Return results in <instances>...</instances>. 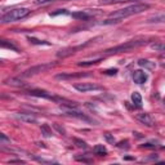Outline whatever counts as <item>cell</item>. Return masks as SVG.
<instances>
[{
	"mask_svg": "<svg viewBox=\"0 0 165 165\" xmlns=\"http://www.w3.org/2000/svg\"><path fill=\"white\" fill-rule=\"evenodd\" d=\"M148 8H150L148 4H133V5H130V7L119 9V11L111 13L108 18L117 20L119 22H120V21L124 20V18L130 17V16H133V14H138V13H142L143 11H146V9H148Z\"/></svg>",
	"mask_w": 165,
	"mask_h": 165,
	"instance_id": "6da1fadb",
	"label": "cell"
},
{
	"mask_svg": "<svg viewBox=\"0 0 165 165\" xmlns=\"http://www.w3.org/2000/svg\"><path fill=\"white\" fill-rule=\"evenodd\" d=\"M30 14V11L27 8H16L9 11L2 17L3 22H14V21H20L22 18H25Z\"/></svg>",
	"mask_w": 165,
	"mask_h": 165,
	"instance_id": "7a4b0ae2",
	"label": "cell"
},
{
	"mask_svg": "<svg viewBox=\"0 0 165 165\" xmlns=\"http://www.w3.org/2000/svg\"><path fill=\"white\" fill-rule=\"evenodd\" d=\"M145 43H146L145 40H132L125 44H121V45H117V47H114L111 49H107V50H104V52H106V54H116L120 52H126V50L134 49L137 47H141V45H143Z\"/></svg>",
	"mask_w": 165,
	"mask_h": 165,
	"instance_id": "3957f363",
	"label": "cell"
},
{
	"mask_svg": "<svg viewBox=\"0 0 165 165\" xmlns=\"http://www.w3.org/2000/svg\"><path fill=\"white\" fill-rule=\"evenodd\" d=\"M74 88L76 90L81 92V93H86V92H92V90H101V86L95 85V84H90V82H80V84H75Z\"/></svg>",
	"mask_w": 165,
	"mask_h": 165,
	"instance_id": "277c9868",
	"label": "cell"
},
{
	"mask_svg": "<svg viewBox=\"0 0 165 165\" xmlns=\"http://www.w3.org/2000/svg\"><path fill=\"white\" fill-rule=\"evenodd\" d=\"M63 112L68 116H72V117H76V119H80V120H84V121H92L89 117H86L84 114H81L80 111H76L75 108H70V107H62Z\"/></svg>",
	"mask_w": 165,
	"mask_h": 165,
	"instance_id": "5b68a950",
	"label": "cell"
},
{
	"mask_svg": "<svg viewBox=\"0 0 165 165\" xmlns=\"http://www.w3.org/2000/svg\"><path fill=\"white\" fill-rule=\"evenodd\" d=\"M49 67H52V65H39V66H35V67H31L29 70H26L22 76L23 77H29L31 75H35V74H39V72H43L45 70H48Z\"/></svg>",
	"mask_w": 165,
	"mask_h": 165,
	"instance_id": "8992f818",
	"label": "cell"
},
{
	"mask_svg": "<svg viewBox=\"0 0 165 165\" xmlns=\"http://www.w3.org/2000/svg\"><path fill=\"white\" fill-rule=\"evenodd\" d=\"M85 45H80V47H74V48H65V49H61L59 52L57 53V57L58 58H66L68 56H71V54H74L76 50L79 49H82Z\"/></svg>",
	"mask_w": 165,
	"mask_h": 165,
	"instance_id": "52a82bcc",
	"label": "cell"
},
{
	"mask_svg": "<svg viewBox=\"0 0 165 165\" xmlns=\"http://www.w3.org/2000/svg\"><path fill=\"white\" fill-rule=\"evenodd\" d=\"M30 95H34V97H39V98H45V99H50V101H54V95H52L50 93L45 90H39V89H33L29 92Z\"/></svg>",
	"mask_w": 165,
	"mask_h": 165,
	"instance_id": "ba28073f",
	"label": "cell"
},
{
	"mask_svg": "<svg viewBox=\"0 0 165 165\" xmlns=\"http://www.w3.org/2000/svg\"><path fill=\"white\" fill-rule=\"evenodd\" d=\"M133 80L135 84H143L147 80V74L143 70H135L133 72Z\"/></svg>",
	"mask_w": 165,
	"mask_h": 165,
	"instance_id": "9c48e42d",
	"label": "cell"
},
{
	"mask_svg": "<svg viewBox=\"0 0 165 165\" xmlns=\"http://www.w3.org/2000/svg\"><path fill=\"white\" fill-rule=\"evenodd\" d=\"M137 120L141 121L142 124H145V125H147V126L154 125V119L150 116V114H139V115H137Z\"/></svg>",
	"mask_w": 165,
	"mask_h": 165,
	"instance_id": "30bf717a",
	"label": "cell"
},
{
	"mask_svg": "<svg viewBox=\"0 0 165 165\" xmlns=\"http://www.w3.org/2000/svg\"><path fill=\"white\" fill-rule=\"evenodd\" d=\"M16 117L23 123H36V119L31 116V114H16Z\"/></svg>",
	"mask_w": 165,
	"mask_h": 165,
	"instance_id": "8fae6325",
	"label": "cell"
},
{
	"mask_svg": "<svg viewBox=\"0 0 165 165\" xmlns=\"http://www.w3.org/2000/svg\"><path fill=\"white\" fill-rule=\"evenodd\" d=\"M138 65L141 67L147 68V70H155V68H156V63L152 62V61H148V59H139Z\"/></svg>",
	"mask_w": 165,
	"mask_h": 165,
	"instance_id": "7c38bea8",
	"label": "cell"
},
{
	"mask_svg": "<svg viewBox=\"0 0 165 165\" xmlns=\"http://www.w3.org/2000/svg\"><path fill=\"white\" fill-rule=\"evenodd\" d=\"M132 101H133V103H134L135 107H138V108L142 107V97L138 92H134V93L132 94Z\"/></svg>",
	"mask_w": 165,
	"mask_h": 165,
	"instance_id": "4fadbf2b",
	"label": "cell"
},
{
	"mask_svg": "<svg viewBox=\"0 0 165 165\" xmlns=\"http://www.w3.org/2000/svg\"><path fill=\"white\" fill-rule=\"evenodd\" d=\"M40 129H41V134L44 137H47V138H50V137L53 135V132H52V129H50V126L48 124H43V125L40 126Z\"/></svg>",
	"mask_w": 165,
	"mask_h": 165,
	"instance_id": "5bb4252c",
	"label": "cell"
},
{
	"mask_svg": "<svg viewBox=\"0 0 165 165\" xmlns=\"http://www.w3.org/2000/svg\"><path fill=\"white\" fill-rule=\"evenodd\" d=\"M5 84L12 85V86H17V88H21V86H25V82H22L20 79H14V77H11V79L5 80Z\"/></svg>",
	"mask_w": 165,
	"mask_h": 165,
	"instance_id": "9a60e30c",
	"label": "cell"
},
{
	"mask_svg": "<svg viewBox=\"0 0 165 165\" xmlns=\"http://www.w3.org/2000/svg\"><path fill=\"white\" fill-rule=\"evenodd\" d=\"M94 154L95 155H99V156H104V155H107V148L104 147L103 145H97V146H94Z\"/></svg>",
	"mask_w": 165,
	"mask_h": 165,
	"instance_id": "2e32d148",
	"label": "cell"
},
{
	"mask_svg": "<svg viewBox=\"0 0 165 165\" xmlns=\"http://www.w3.org/2000/svg\"><path fill=\"white\" fill-rule=\"evenodd\" d=\"M72 18H76V20H88L89 16L84 12H76V13H72L71 14Z\"/></svg>",
	"mask_w": 165,
	"mask_h": 165,
	"instance_id": "e0dca14e",
	"label": "cell"
},
{
	"mask_svg": "<svg viewBox=\"0 0 165 165\" xmlns=\"http://www.w3.org/2000/svg\"><path fill=\"white\" fill-rule=\"evenodd\" d=\"M29 41L31 44H36V45H50L48 41H44V40H39V39H35V38H31V36H29Z\"/></svg>",
	"mask_w": 165,
	"mask_h": 165,
	"instance_id": "ac0fdd59",
	"label": "cell"
},
{
	"mask_svg": "<svg viewBox=\"0 0 165 165\" xmlns=\"http://www.w3.org/2000/svg\"><path fill=\"white\" fill-rule=\"evenodd\" d=\"M102 61V58H97V59H93V61H82V62H79V66H90V65H95Z\"/></svg>",
	"mask_w": 165,
	"mask_h": 165,
	"instance_id": "d6986e66",
	"label": "cell"
},
{
	"mask_svg": "<svg viewBox=\"0 0 165 165\" xmlns=\"http://www.w3.org/2000/svg\"><path fill=\"white\" fill-rule=\"evenodd\" d=\"M89 76V74H79V75H57V79H71V77H81Z\"/></svg>",
	"mask_w": 165,
	"mask_h": 165,
	"instance_id": "ffe728a7",
	"label": "cell"
},
{
	"mask_svg": "<svg viewBox=\"0 0 165 165\" xmlns=\"http://www.w3.org/2000/svg\"><path fill=\"white\" fill-rule=\"evenodd\" d=\"M0 47H4V48H9V49H13V50H17V48L13 45L11 41H4V40H0Z\"/></svg>",
	"mask_w": 165,
	"mask_h": 165,
	"instance_id": "44dd1931",
	"label": "cell"
},
{
	"mask_svg": "<svg viewBox=\"0 0 165 165\" xmlns=\"http://www.w3.org/2000/svg\"><path fill=\"white\" fill-rule=\"evenodd\" d=\"M151 48L154 50H156V52H164V44L163 43H155L151 45Z\"/></svg>",
	"mask_w": 165,
	"mask_h": 165,
	"instance_id": "7402d4cb",
	"label": "cell"
},
{
	"mask_svg": "<svg viewBox=\"0 0 165 165\" xmlns=\"http://www.w3.org/2000/svg\"><path fill=\"white\" fill-rule=\"evenodd\" d=\"M9 143H11V139H9L5 134H3V133L0 132V145H9Z\"/></svg>",
	"mask_w": 165,
	"mask_h": 165,
	"instance_id": "603a6c76",
	"label": "cell"
},
{
	"mask_svg": "<svg viewBox=\"0 0 165 165\" xmlns=\"http://www.w3.org/2000/svg\"><path fill=\"white\" fill-rule=\"evenodd\" d=\"M74 141H75L76 146H77V147H79V148H86V147H88V146H86V143H85L84 141H81V139H77V138H75Z\"/></svg>",
	"mask_w": 165,
	"mask_h": 165,
	"instance_id": "cb8c5ba5",
	"label": "cell"
},
{
	"mask_svg": "<svg viewBox=\"0 0 165 165\" xmlns=\"http://www.w3.org/2000/svg\"><path fill=\"white\" fill-rule=\"evenodd\" d=\"M104 138H106V141L108 142V143L115 145V138H114V135H111L110 133H104Z\"/></svg>",
	"mask_w": 165,
	"mask_h": 165,
	"instance_id": "d4e9b609",
	"label": "cell"
},
{
	"mask_svg": "<svg viewBox=\"0 0 165 165\" xmlns=\"http://www.w3.org/2000/svg\"><path fill=\"white\" fill-rule=\"evenodd\" d=\"M59 14H67V11H65V9H58L57 12H52L50 13V17H56V16H59Z\"/></svg>",
	"mask_w": 165,
	"mask_h": 165,
	"instance_id": "484cf974",
	"label": "cell"
},
{
	"mask_svg": "<svg viewBox=\"0 0 165 165\" xmlns=\"http://www.w3.org/2000/svg\"><path fill=\"white\" fill-rule=\"evenodd\" d=\"M119 148H125V150H128L129 148V142L128 141H123V142H120L119 145H116Z\"/></svg>",
	"mask_w": 165,
	"mask_h": 165,
	"instance_id": "4316f807",
	"label": "cell"
},
{
	"mask_svg": "<svg viewBox=\"0 0 165 165\" xmlns=\"http://www.w3.org/2000/svg\"><path fill=\"white\" fill-rule=\"evenodd\" d=\"M54 129H57L58 130V133H61V134H66V130H65V128L63 126H61L59 124H54Z\"/></svg>",
	"mask_w": 165,
	"mask_h": 165,
	"instance_id": "83f0119b",
	"label": "cell"
},
{
	"mask_svg": "<svg viewBox=\"0 0 165 165\" xmlns=\"http://www.w3.org/2000/svg\"><path fill=\"white\" fill-rule=\"evenodd\" d=\"M103 74H106V75H116L117 74V70H116V68H110V70L103 71Z\"/></svg>",
	"mask_w": 165,
	"mask_h": 165,
	"instance_id": "f1b7e54d",
	"label": "cell"
},
{
	"mask_svg": "<svg viewBox=\"0 0 165 165\" xmlns=\"http://www.w3.org/2000/svg\"><path fill=\"white\" fill-rule=\"evenodd\" d=\"M36 160H38L39 163H43V164H56L54 161H52V160H45V159H41V157H35Z\"/></svg>",
	"mask_w": 165,
	"mask_h": 165,
	"instance_id": "f546056e",
	"label": "cell"
},
{
	"mask_svg": "<svg viewBox=\"0 0 165 165\" xmlns=\"http://www.w3.org/2000/svg\"><path fill=\"white\" fill-rule=\"evenodd\" d=\"M142 147H145V148H155V145H152V143H145V145H142Z\"/></svg>",
	"mask_w": 165,
	"mask_h": 165,
	"instance_id": "4dcf8cb0",
	"label": "cell"
},
{
	"mask_svg": "<svg viewBox=\"0 0 165 165\" xmlns=\"http://www.w3.org/2000/svg\"><path fill=\"white\" fill-rule=\"evenodd\" d=\"M2 62H3V61H2V59H0V63H2Z\"/></svg>",
	"mask_w": 165,
	"mask_h": 165,
	"instance_id": "1f68e13d",
	"label": "cell"
}]
</instances>
